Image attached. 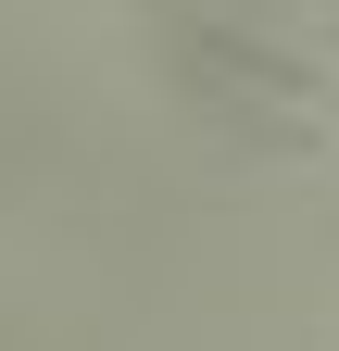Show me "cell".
Masks as SVG:
<instances>
[]
</instances>
